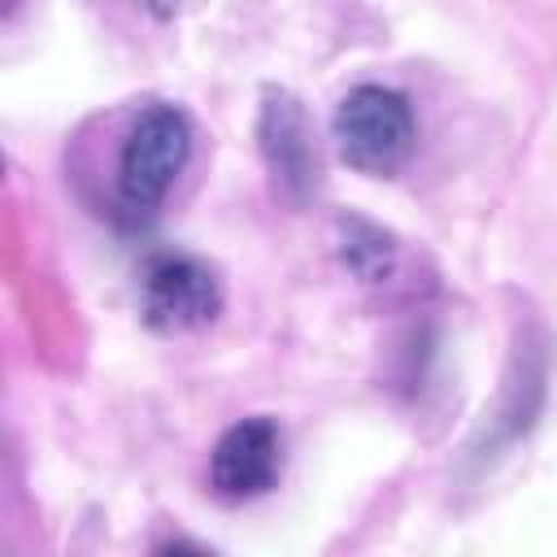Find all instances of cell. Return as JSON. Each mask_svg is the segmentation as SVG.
Here are the masks:
<instances>
[{"label": "cell", "instance_id": "6da1fadb", "mask_svg": "<svg viewBox=\"0 0 557 557\" xmlns=\"http://www.w3.org/2000/svg\"><path fill=\"white\" fill-rule=\"evenodd\" d=\"M331 135H335L339 157L352 170L383 178L409 161L418 126H413V109L400 91L379 87V83H361L335 104Z\"/></svg>", "mask_w": 557, "mask_h": 557}, {"label": "cell", "instance_id": "7a4b0ae2", "mask_svg": "<svg viewBox=\"0 0 557 557\" xmlns=\"http://www.w3.org/2000/svg\"><path fill=\"white\" fill-rule=\"evenodd\" d=\"M191 157V122L174 104H148L117 152V200L131 213H152Z\"/></svg>", "mask_w": 557, "mask_h": 557}, {"label": "cell", "instance_id": "3957f363", "mask_svg": "<svg viewBox=\"0 0 557 557\" xmlns=\"http://www.w3.org/2000/svg\"><path fill=\"white\" fill-rule=\"evenodd\" d=\"M222 309L218 274L191 252H157L139 274V313L161 335H183L213 322Z\"/></svg>", "mask_w": 557, "mask_h": 557}, {"label": "cell", "instance_id": "277c9868", "mask_svg": "<svg viewBox=\"0 0 557 557\" xmlns=\"http://www.w3.org/2000/svg\"><path fill=\"white\" fill-rule=\"evenodd\" d=\"M283 466V435L270 418H239L209 453V487L222 500H252L274 487Z\"/></svg>", "mask_w": 557, "mask_h": 557}, {"label": "cell", "instance_id": "5b68a950", "mask_svg": "<svg viewBox=\"0 0 557 557\" xmlns=\"http://www.w3.org/2000/svg\"><path fill=\"white\" fill-rule=\"evenodd\" d=\"M257 144H261V157H265L274 183L292 200H305L313 191V183H318V157H313L305 109H300V100L292 91L265 87L261 117H257Z\"/></svg>", "mask_w": 557, "mask_h": 557}, {"label": "cell", "instance_id": "8992f818", "mask_svg": "<svg viewBox=\"0 0 557 557\" xmlns=\"http://www.w3.org/2000/svg\"><path fill=\"white\" fill-rule=\"evenodd\" d=\"M344 226V261H348V270L352 274H361V278H370V283H379L383 274H392V265H396V244L379 231V226H370V222H361V218H344L339 222Z\"/></svg>", "mask_w": 557, "mask_h": 557}, {"label": "cell", "instance_id": "52a82bcc", "mask_svg": "<svg viewBox=\"0 0 557 557\" xmlns=\"http://www.w3.org/2000/svg\"><path fill=\"white\" fill-rule=\"evenodd\" d=\"M144 4H148V9H152V13H157V17H170V13H174V4H178V0H144Z\"/></svg>", "mask_w": 557, "mask_h": 557}]
</instances>
